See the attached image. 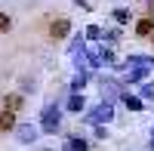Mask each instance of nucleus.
I'll return each instance as SVG.
<instances>
[{"label": "nucleus", "mask_w": 154, "mask_h": 151, "mask_svg": "<svg viewBox=\"0 0 154 151\" xmlns=\"http://www.w3.org/2000/svg\"><path fill=\"white\" fill-rule=\"evenodd\" d=\"M40 133H49V136H56L59 130H62V111L56 108V105H46L43 111H40V127H37Z\"/></svg>", "instance_id": "obj_1"}, {"label": "nucleus", "mask_w": 154, "mask_h": 151, "mask_svg": "<svg viewBox=\"0 0 154 151\" xmlns=\"http://www.w3.org/2000/svg\"><path fill=\"white\" fill-rule=\"evenodd\" d=\"M12 133H16V139H19L22 145H31V142H37V136H40V130L31 127V123H22V127L16 123V130H12Z\"/></svg>", "instance_id": "obj_2"}, {"label": "nucleus", "mask_w": 154, "mask_h": 151, "mask_svg": "<svg viewBox=\"0 0 154 151\" xmlns=\"http://www.w3.org/2000/svg\"><path fill=\"white\" fill-rule=\"evenodd\" d=\"M68 34H71V22L68 19H56L49 25V37H53V40H65Z\"/></svg>", "instance_id": "obj_3"}, {"label": "nucleus", "mask_w": 154, "mask_h": 151, "mask_svg": "<svg viewBox=\"0 0 154 151\" xmlns=\"http://www.w3.org/2000/svg\"><path fill=\"white\" fill-rule=\"evenodd\" d=\"M111 117H114V108H111V105H102V108H96V111H89V114H86L89 123H108Z\"/></svg>", "instance_id": "obj_4"}, {"label": "nucleus", "mask_w": 154, "mask_h": 151, "mask_svg": "<svg viewBox=\"0 0 154 151\" xmlns=\"http://www.w3.org/2000/svg\"><path fill=\"white\" fill-rule=\"evenodd\" d=\"M93 80V71L89 68H77V74H74V80H71V90L74 93H83V86Z\"/></svg>", "instance_id": "obj_5"}, {"label": "nucleus", "mask_w": 154, "mask_h": 151, "mask_svg": "<svg viewBox=\"0 0 154 151\" xmlns=\"http://www.w3.org/2000/svg\"><path fill=\"white\" fill-rule=\"evenodd\" d=\"M3 108L12 111V114L22 111V108H25V96H22V93H6V96H3Z\"/></svg>", "instance_id": "obj_6"}, {"label": "nucleus", "mask_w": 154, "mask_h": 151, "mask_svg": "<svg viewBox=\"0 0 154 151\" xmlns=\"http://www.w3.org/2000/svg\"><path fill=\"white\" fill-rule=\"evenodd\" d=\"M65 108H68V111H74V114H80V111L86 108L83 93H71V96H68V102H65Z\"/></svg>", "instance_id": "obj_7"}, {"label": "nucleus", "mask_w": 154, "mask_h": 151, "mask_svg": "<svg viewBox=\"0 0 154 151\" xmlns=\"http://www.w3.org/2000/svg\"><path fill=\"white\" fill-rule=\"evenodd\" d=\"M16 130V114H12V111H0V133H12Z\"/></svg>", "instance_id": "obj_8"}, {"label": "nucleus", "mask_w": 154, "mask_h": 151, "mask_svg": "<svg viewBox=\"0 0 154 151\" xmlns=\"http://www.w3.org/2000/svg\"><path fill=\"white\" fill-rule=\"evenodd\" d=\"M89 142L83 139V136H74V139H65V145H62V151H86Z\"/></svg>", "instance_id": "obj_9"}, {"label": "nucleus", "mask_w": 154, "mask_h": 151, "mask_svg": "<svg viewBox=\"0 0 154 151\" xmlns=\"http://www.w3.org/2000/svg\"><path fill=\"white\" fill-rule=\"evenodd\" d=\"M96 56L102 59V65H117V56H114V49H111V46H105V43L96 49Z\"/></svg>", "instance_id": "obj_10"}, {"label": "nucleus", "mask_w": 154, "mask_h": 151, "mask_svg": "<svg viewBox=\"0 0 154 151\" xmlns=\"http://www.w3.org/2000/svg\"><path fill=\"white\" fill-rule=\"evenodd\" d=\"M120 102L130 108V111H142V108H145L142 99H139V96H130V93H120Z\"/></svg>", "instance_id": "obj_11"}, {"label": "nucleus", "mask_w": 154, "mask_h": 151, "mask_svg": "<svg viewBox=\"0 0 154 151\" xmlns=\"http://www.w3.org/2000/svg\"><path fill=\"white\" fill-rule=\"evenodd\" d=\"M151 31H154V19H139L136 22V34L139 37H151Z\"/></svg>", "instance_id": "obj_12"}, {"label": "nucleus", "mask_w": 154, "mask_h": 151, "mask_svg": "<svg viewBox=\"0 0 154 151\" xmlns=\"http://www.w3.org/2000/svg\"><path fill=\"white\" fill-rule=\"evenodd\" d=\"M148 77V68H133L130 74H126V83H142Z\"/></svg>", "instance_id": "obj_13"}, {"label": "nucleus", "mask_w": 154, "mask_h": 151, "mask_svg": "<svg viewBox=\"0 0 154 151\" xmlns=\"http://www.w3.org/2000/svg\"><path fill=\"white\" fill-rule=\"evenodd\" d=\"M83 40H102V28L99 25H86L83 28Z\"/></svg>", "instance_id": "obj_14"}, {"label": "nucleus", "mask_w": 154, "mask_h": 151, "mask_svg": "<svg viewBox=\"0 0 154 151\" xmlns=\"http://www.w3.org/2000/svg\"><path fill=\"white\" fill-rule=\"evenodd\" d=\"M130 19H133V12H130V9H123V6H120V9H114V22H117V25H126Z\"/></svg>", "instance_id": "obj_15"}, {"label": "nucleus", "mask_w": 154, "mask_h": 151, "mask_svg": "<svg viewBox=\"0 0 154 151\" xmlns=\"http://www.w3.org/2000/svg\"><path fill=\"white\" fill-rule=\"evenodd\" d=\"M34 90H37V83H34L31 77H22V83H19V93L25 96V93H34Z\"/></svg>", "instance_id": "obj_16"}, {"label": "nucleus", "mask_w": 154, "mask_h": 151, "mask_svg": "<svg viewBox=\"0 0 154 151\" xmlns=\"http://www.w3.org/2000/svg\"><path fill=\"white\" fill-rule=\"evenodd\" d=\"M102 37H105L108 43H117V40H120V31H117V28H111V31H102Z\"/></svg>", "instance_id": "obj_17"}, {"label": "nucleus", "mask_w": 154, "mask_h": 151, "mask_svg": "<svg viewBox=\"0 0 154 151\" xmlns=\"http://www.w3.org/2000/svg\"><path fill=\"white\" fill-rule=\"evenodd\" d=\"M9 28H12V19L6 16V12H0V31H3V34H6Z\"/></svg>", "instance_id": "obj_18"}, {"label": "nucleus", "mask_w": 154, "mask_h": 151, "mask_svg": "<svg viewBox=\"0 0 154 151\" xmlns=\"http://www.w3.org/2000/svg\"><path fill=\"white\" fill-rule=\"evenodd\" d=\"M139 99H142V102H145V99H154V83H145V86H142V96H139Z\"/></svg>", "instance_id": "obj_19"}, {"label": "nucleus", "mask_w": 154, "mask_h": 151, "mask_svg": "<svg viewBox=\"0 0 154 151\" xmlns=\"http://www.w3.org/2000/svg\"><path fill=\"white\" fill-rule=\"evenodd\" d=\"M96 139H108V130L102 127V123H96Z\"/></svg>", "instance_id": "obj_20"}, {"label": "nucleus", "mask_w": 154, "mask_h": 151, "mask_svg": "<svg viewBox=\"0 0 154 151\" xmlns=\"http://www.w3.org/2000/svg\"><path fill=\"white\" fill-rule=\"evenodd\" d=\"M74 6H80V9H93V6L86 3V0H74Z\"/></svg>", "instance_id": "obj_21"}, {"label": "nucleus", "mask_w": 154, "mask_h": 151, "mask_svg": "<svg viewBox=\"0 0 154 151\" xmlns=\"http://www.w3.org/2000/svg\"><path fill=\"white\" fill-rule=\"evenodd\" d=\"M148 148L154 151V130H151V139H148Z\"/></svg>", "instance_id": "obj_22"}, {"label": "nucleus", "mask_w": 154, "mask_h": 151, "mask_svg": "<svg viewBox=\"0 0 154 151\" xmlns=\"http://www.w3.org/2000/svg\"><path fill=\"white\" fill-rule=\"evenodd\" d=\"M40 151H53V148H40Z\"/></svg>", "instance_id": "obj_23"}, {"label": "nucleus", "mask_w": 154, "mask_h": 151, "mask_svg": "<svg viewBox=\"0 0 154 151\" xmlns=\"http://www.w3.org/2000/svg\"><path fill=\"white\" fill-rule=\"evenodd\" d=\"M151 34H154V31H151Z\"/></svg>", "instance_id": "obj_24"}]
</instances>
